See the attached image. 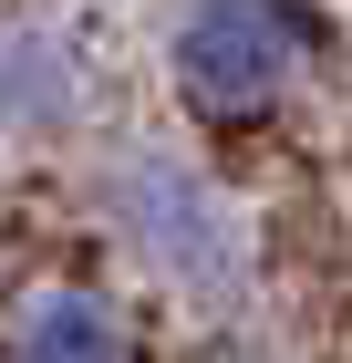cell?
<instances>
[{
	"label": "cell",
	"mask_w": 352,
	"mask_h": 363,
	"mask_svg": "<svg viewBox=\"0 0 352 363\" xmlns=\"http://www.w3.org/2000/svg\"><path fill=\"white\" fill-rule=\"evenodd\" d=\"M0 363H135V333L104 291H42V301H21Z\"/></svg>",
	"instance_id": "cell-4"
},
{
	"label": "cell",
	"mask_w": 352,
	"mask_h": 363,
	"mask_svg": "<svg viewBox=\"0 0 352 363\" xmlns=\"http://www.w3.org/2000/svg\"><path fill=\"white\" fill-rule=\"evenodd\" d=\"M104 218L166 291H187V301H239L249 291V228L187 156H125L104 177Z\"/></svg>",
	"instance_id": "cell-2"
},
{
	"label": "cell",
	"mask_w": 352,
	"mask_h": 363,
	"mask_svg": "<svg viewBox=\"0 0 352 363\" xmlns=\"http://www.w3.org/2000/svg\"><path fill=\"white\" fill-rule=\"evenodd\" d=\"M331 73L322 0H187L166 31V84L197 125H259Z\"/></svg>",
	"instance_id": "cell-1"
},
{
	"label": "cell",
	"mask_w": 352,
	"mask_h": 363,
	"mask_svg": "<svg viewBox=\"0 0 352 363\" xmlns=\"http://www.w3.org/2000/svg\"><path fill=\"white\" fill-rule=\"evenodd\" d=\"M83 114V62L42 21L0 11V135H62Z\"/></svg>",
	"instance_id": "cell-3"
}]
</instances>
